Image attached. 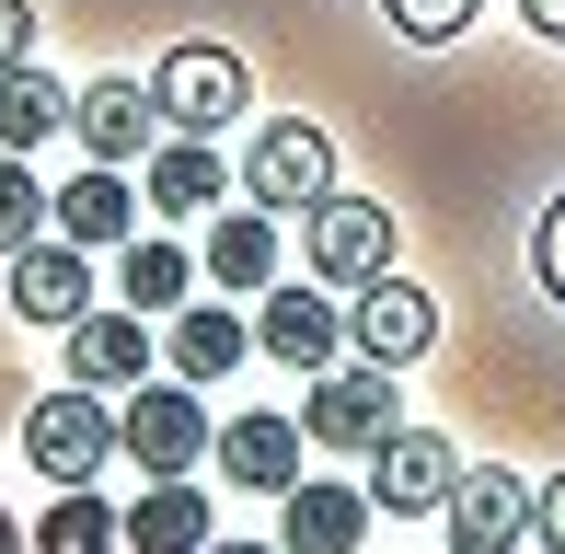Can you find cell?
<instances>
[{"label": "cell", "mask_w": 565, "mask_h": 554, "mask_svg": "<svg viewBox=\"0 0 565 554\" xmlns=\"http://www.w3.org/2000/svg\"><path fill=\"white\" fill-rule=\"evenodd\" d=\"M23 462H35L46 486H93V473L116 462V416L93 405V382L35 393V405H23Z\"/></svg>", "instance_id": "obj_1"}, {"label": "cell", "mask_w": 565, "mask_h": 554, "mask_svg": "<svg viewBox=\"0 0 565 554\" xmlns=\"http://www.w3.org/2000/svg\"><path fill=\"white\" fill-rule=\"evenodd\" d=\"M243 196H254V209H323V196H335V139H323L312 116L254 128V150H243Z\"/></svg>", "instance_id": "obj_2"}, {"label": "cell", "mask_w": 565, "mask_h": 554, "mask_svg": "<svg viewBox=\"0 0 565 554\" xmlns=\"http://www.w3.org/2000/svg\"><path fill=\"white\" fill-rule=\"evenodd\" d=\"M150 105H162V128L220 139L231 116L254 105V82H243V58H231V46H173V58L150 70Z\"/></svg>", "instance_id": "obj_3"}, {"label": "cell", "mask_w": 565, "mask_h": 554, "mask_svg": "<svg viewBox=\"0 0 565 554\" xmlns=\"http://www.w3.org/2000/svg\"><path fill=\"white\" fill-rule=\"evenodd\" d=\"M209 405H196L185 382H127V416H116V450L139 473H185V462H209Z\"/></svg>", "instance_id": "obj_4"}, {"label": "cell", "mask_w": 565, "mask_h": 554, "mask_svg": "<svg viewBox=\"0 0 565 554\" xmlns=\"http://www.w3.org/2000/svg\"><path fill=\"white\" fill-rule=\"evenodd\" d=\"M393 427H404V405H393V382H381V359H358V370H312L300 439H323V450H381Z\"/></svg>", "instance_id": "obj_5"}, {"label": "cell", "mask_w": 565, "mask_h": 554, "mask_svg": "<svg viewBox=\"0 0 565 554\" xmlns=\"http://www.w3.org/2000/svg\"><path fill=\"white\" fill-rule=\"evenodd\" d=\"M12 312H23V323H58V335H70V323L93 312V243L35 232V243L12 255Z\"/></svg>", "instance_id": "obj_6"}, {"label": "cell", "mask_w": 565, "mask_h": 554, "mask_svg": "<svg viewBox=\"0 0 565 554\" xmlns=\"http://www.w3.org/2000/svg\"><path fill=\"white\" fill-rule=\"evenodd\" d=\"M450 486H461V462H450L439 427H393V439L370 450V509H393V520L450 509Z\"/></svg>", "instance_id": "obj_7"}, {"label": "cell", "mask_w": 565, "mask_h": 554, "mask_svg": "<svg viewBox=\"0 0 565 554\" xmlns=\"http://www.w3.org/2000/svg\"><path fill=\"white\" fill-rule=\"evenodd\" d=\"M381 266H393V209L323 196V209H312V277H323V289H370Z\"/></svg>", "instance_id": "obj_8"}, {"label": "cell", "mask_w": 565, "mask_h": 554, "mask_svg": "<svg viewBox=\"0 0 565 554\" xmlns=\"http://www.w3.org/2000/svg\"><path fill=\"white\" fill-rule=\"evenodd\" d=\"M531 509H543V497H531L520 473H461L450 486V554H520Z\"/></svg>", "instance_id": "obj_9"}, {"label": "cell", "mask_w": 565, "mask_h": 554, "mask_svg": "<svg viewBox=\"0 0 565 554\" xmlns=\"http://www.w3.org/2000/svg\"><path fill=\"white\" fill-rule=\"evenodd\" d=\"M439 347V300L427 289H404L393 266L358 289V359H381V370H404V359H427Z\"/></svg>", "instance_id": "obj_10"}, {"label": "cell", "mask_w": 565, "mask_h": 554, "mask_svg": "<svg viewBox=\"0 0 565 554\" xmlns=\"http://www.w3.org/2000/svg\"><path fill=\"white\" fill-rule=\"evenodd\" d=\"M358 532H370V497L335 486V473H300V486L277 497V543L289 554H358Z\"/></svg>", "instance_id": "obj_11"}, {"label": "cell", "mask_w": 565, "mask_h": 554, "mask_svg": "<svg viewBox=\"0 0 565 554\" xmlns=\"http://www.w3.org/2000/svg\"><path fill=\"white\" fill-rule=\"evenodd\" d=\"M209 462L231 486H254V497H289L300 486V416H231L209 439Z\"/></svg>", "instance_id": "obj_12"}, {"label": "cell", "mask_w": 565, "mask_h": 554, "mask_svg": "<svg viewBox=\"0 0 565 554\" xmlns=\"http://www.w3.org/2000/svg\"><path fill=\"white\" fill-rule=\"evenodd\" d=\"M70 128H82L93 162H139L162 139V105H150V82H93V93H70Z\"/></svg>", "instance_id": "obj_13"}, {"label": "cell", "mask_w": 565, "mask_h": 554, "mask_svg": "<svg viewBox=\"0 0 565 554\" xmlns=\"http://www.w3.org/2000/svg\"><path fill=\"white\" fill-rule=\"evenodd\" d=\"M150 209H162V220H196V209H220V196H231V162H220V150L209 139H185V128H162V139H150Z\"/></svg>", "instance_id": "obj_14"}, {"label": "cell", "mask_w": 565, "mask_h": 554, "mask_svg": "<svg viewBox=\"0 0 565 554\" xmlns=\"http://www.w3.org/2000/svg\"><path fill=\"white\" fill-rule=\"evenodd\" d=\"M266 359H289V370H335V347H347V312L323 289H266Z\"/></svg>", "instance_id": "obj_15"}, {"label": "cell", "mask_w": 565, "mask_h": 554, "mask_svg": "<svg viewBox=\"0 0 565 554\" xmlns=\"http://www.w3.org/2000/svg\"><path fill=\"white\" fill-rule=\"evenodd\" d=\"M139 209H150V196L127 185L116 162H82V173H70V185H58V232H70V243H93V255L139 232Z\"/></svg>", "instance_id": "obj_16"}, {"label": "cell", "mask_w": 565, "mask_h": 554, "mask_svg": "<svg viewBox=\"0 0 565 554\" xmlns=\"http://www.w3.org/2000/svg\"><path fill=\"white\" fill-rule=\"evenodd\" d=\"M70 382H150V323L93 300V312L70 323Z\"/></svg>", "instance_id": "obj_17"}, {"label": "cell", "mask_w": 565, "mask_h": 554, "mask_svg": "<svg viewBox=\"0 0 565 554\" xmlns=\"http://www.w3.org/2000/svg\"><path fill=\"white\" fill-rule=\"evenodd\" d=\"M127 554H209V497L162 473V486L127 509Z\"/></svg>", "instance_id": "obj_18"}, {"label": "cell", "mask_w": 565, "mask_h": 554, "mask_svg": "<svg viewBox=\"0 0 565 554\" xmlns=\"http://www.w3.org/2000/svg\"><path fill=\"white\" fill-rule=\"evenodd\" d=\"M209 277H220V289H277V209H220Z\"/></svg>", "instance_id": "obj_19"}, {"label": "cell", "mask_w": 565, "mask_h": 554, "mask_svg": "<svg viewBox=\"0 0 565 554\" xmlns=\"http://www.w3.org/2000/svg\"><path fill=\"white\" fill-rule=\"evenodd\" d=\"M185 289H196L185 243H139V232L116 243V300L127 312H185Z\"/></svg>", "instance_id": "obj_20"}, {"label": "cell", "mask_w": 565, "mask_h": 554, "mask_svg": "<svg viewBox=\"0 0 565 554\" xmlns=\"http://www.w3.org/2000/svg\"><path fill=\"white\" fill-rule=\"evenodd\" d=\"M243 347H254V323H243V312H220V300H185V312H173V370H185V382H220V370H243Z\"/></svg>", "instance_id": "obj_21"}, {"label": "cell", "mask_w": 565, "mask_h": 554, "mask_svg": "<svg viewBox=\"0 0 565 554\" xmlns=\"http://www.w3.org/2000/svg\"><path fill=\"white\" fill-rule=\"evenodd\" d=\"M70 128V93L46 82L35 58H12L0 70V150H35V139H58Z\"/></svg>", "instance_id": "obj_22"}, {"label": "cell", "mask_w": 565, "mask_h": 554, "mask_svg": "<svg viewBox=\"0 0 565 554\" xmlns=\"http://www.w3.org/2000/svg\"><path fill=\"white\" fill-rule=\"evenodd\" d=\"M116 543H127V520L93 486H58V509L35 520V554H116Z\"/></svg>", "instance_id": "obj_23"}, {"label": "cell", "mask_w": 565, "mask_h": 554, "mask_svg": "<svg viewBox=\"0 0 565 554\" xmlns=\"http://www.w3.org/2000/svg\"><path fill=\"white\" fill-rule=\"evenodd\" d=\"M35 232H58V196L23 173V150H0V266H12Z\"/></svg>", "instance_id": "obj_24"}, {"label": "cell", "mask_w": 565, "mask_h": 554, "mask_svg": "<svg viewBox=\"0 0 565 554\" xmlns=\"http://www.w3.org/2000/svg\"><path fill=\"white\" fill-rule=\"evenodd\" d=\"M381 12H393V35H416V46H450L461 23L484 12V0H381Z\"/></svg>", "instance_id": "obj_25"}, {"label": "cell", "mask_w": 565, "mask_h": 554, "mask_svg": "<svg viewBox=\"0 0 565 554\" xmlns=\"http://www.w3.org/2000/svg\"><path fill=\"white\" fill-rule=\"evenodd\" d=\"M531 277H543V289L565 300V196L543 209V232H531Z\"/></svg>", "instance_id": "obj_26"}, {"label": "cell", "mask_w": 565, "mask_h": 554, "mask_svg": "<svg viewBox=\"0 0 565 554\" xmlns=\"http://www.w3.org/2000/svg\"><path fill=\"white\" fill-rule=\"evenodd\" d=\"M12 58H35V12H23V0H0V70Z\"/></svg>", "instance_id": "obj_27"}, {"label": "cell", "mask_w": 565, "mask_h": 554, "mask_svg": "<svg viewBox=\"0 0 565 554\" xmlns=\"http://www.w3.org/2000/svg\"><path fill=\"white\" fill-rule=\"evenodd\" d=\"M531 532H543V554H565V473L543 486V509H531Z\"/></svg>", "instance_id": "obj_28"}, {"label": "cell", "mask_w": 565, "mask_h": 554, "mask_svg": "<svg viewBox=\"0 0 565 554\" xmlns=\"http://www.w3.org/2000/svg\"><path fill=\"white\" fill-rule=\"evenodd\" d=\"M520 23H531V35H554V46H565V0H520Z\"/></svg>", "instance_id": "obj_29"}, {"label": "cell", "mask_w": 565, "mask_h": 554, "mask_svg": "<svg viewBox=\"0 0 565 554\" xmlns=\"http://www.w3.org/2000/svg\"><path fill=\"white\" fill-rule=\"evenodd\" d=\"M209 554H266V543H220V532H209ZM277 554H289V543H277Z\"/></svg>", "instance_id": "obj_30"}]
</instances>
